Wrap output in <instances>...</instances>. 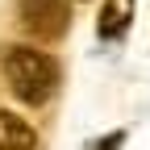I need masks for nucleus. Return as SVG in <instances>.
<instances>
[{"mask_svg":"<svg viewBox=\"0 0 150 150\" xmlns=\"http://www.w3.org/2000/svg\"><path fill=\"white\" fill-rule=\"evenodd\" d=\"M4 79L13 88V96L21 104H46L59 92V63L46 50L33 46H8L4 50Z\"/></svg>","mask_w":150,"mask_h":150,"instance_id":"obj_1","label":"nucleus"},{"mask_svg":"<svg viewBox=\"0 0 150 150\" xmlns=\"http://www.w3.org/2000/svg\"><path fill=\"white\" fill-rule=\"evenodd\" d=\"M21 29L38 42H59L71 25V0H17Z\"/></svg>","mask_w":150,"mask_h":150,"instance_id":"obj_2","label":"nucleus"},{"mask_svg":"<svg viewBox=\"0 0 150 150\" xmlns=\"http://www.w3.org/2000/svg\"><path fill=\"white\" fill-rule=\"evenodd\" d=\"M0 150H38L33 125L8 108H0Z\"/></svg>","mask_w":150,"mask_h":150,"instance_id":"obj_3","label":"nucleus"},{"mask_svg":"<svg viewBox=\"0 0 150 150\" xmlns=\"http://www.w3.org/2000/svg\"><path fill=\"white\" fill-rule=\"evenodd\" d=\"M129 21H134V0H104L96 29H100L104 42H117V38L129 29Z\"/></svg>","mask_w":150,"mask_h":150,"instance_id":"obj_4","label":"nucleus"},{"mask_svg":"<svg viewBox=\"0 0 150 150\" xmlns=\"http://www.w3.org/2000/svg\"><path fill=\"white\" fill-rule=\"evenodd\" d=\"M121 142H125V129H112V134H108L104 142H96V150H117Z\"/></svg>","mask_w":150,"mask_h":150,"instance_id":"obj_5","label":"nucleus"}]
</instances>
